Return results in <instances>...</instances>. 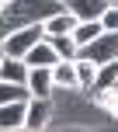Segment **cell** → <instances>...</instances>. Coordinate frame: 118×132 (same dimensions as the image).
Masks as SVG:
<instances>
[{
	"label": "cell",
	"instance_id": "ba28073f",
	"mask_svg": "<svg viewBox=\"0 0 118 132\" xmlns=\"http://www.w3.org/2000/svg\"><path fill=\"white\" fill-rule=\"evenodd\" d=\"M108 7H111V0H66V11H73L80 21H101Z\"/></svg>",
	"mask_w": 118,
	"mask_h": 132
},
{
	"label": "cell",
	"instance_id": "4fadbf2b",
	"mask_svg": "<svg viewBox=\"0 0 118 132\" xmlns=\"http://www.w3.org/2000/svg\"><path fill=\"white\" fill-rule=\"evenodd\" d=\"M111 87H118V59H115V63H104V66H97V80H94V87H90L87 94L111 90Z\"/></svg>",
	"mask_w": 118,
	"mask_h": 132
},
{
	"label": "cell",
	"instance_id": "d6986e66",
	"mask_svg": "<svg viewBox=\"0 0 118 132\" xmlns=\"http://www.w3.org/2000/svg\"><path fill=\"white\" fill-rule=\"evenodd\" d=\"M0 63H4V49H0Z\"/></svg>",
	"mask_w": 118,
	"mask_h": 132
},
{
	"label": "cell",
	"instance_id": "5b68a950",
	"mask_svg": "<svg viewBox=\"0 0 118 132\" xmlns=\"http://www.w3.org/2000/svg\"><path fill=\"white\" fill-rule=\"evenodd\" d=\"M52 80L59 94H80V77H77V59H59L52 66Z\"/></svg>",
	"mask_w": 118,
	"mask_h": 132
},
{
	"label": "cell",
	"instance_id": "30bf717a",
	"mask_svg": "<svg viewBox=\"0 0 118 132\" xmlns=\"http://www.w3.org/2000/svg\"><path fill=\"white\" fill-rule=\"evenodd\" d=\"M24 63H28V66H56V63H59V52L52 49V42H49V38H42L38 45L24 56Z\"/></svg>",
	"mask_w": 118,
	"mask_h": 132
},
{
	"label": "cell",
	"instance_id": "9a60e30c",
	"mask_svg": "<svg viewBox=\"0 0 118 132\" xmlns=\"http://www.w3.org/2000/svg\"><path fill=\"white\" fill-rule=\"evenodd\" d=\"M31 90L28 84H14V80H0V104H11V101H28Z\"/></svg>",
	"mask_w": 118,
	"mask_h": 132
},
{
	"label": "cell",
	"instance_id": "5bb4252c",
	"mask_svg": "<svg viewBox=\"0 0 118 132\" xmlns=\"http://www.w3.org/2000/svg\"><path fill=\"white\" fill-rule=\"evenodd\" d=\"M77 77H80V94H87L97 80V63L87 59V56H77Z\"/></svg>",
	"mask_w": 118,
	"mask_h": 132
},
{
	"label": "cell",
	"instance_id": "8fae6325",
	"mask_svg": "<svg viewBox=\"0 0 118 132\" xmlns=\"http://www.w3.org/2000/svg\"><path fill=\"white\" fill-rule=\"evenodd\" d=\"M28 66L24 59H14V56H4L0 63V80H14V84H28Z\"/></svg>",
	"mask_w": 118,
	"mask_h": 132
},
{
	"label": "cell",
	"instance_id": "3957f363",
	"mask_svg": "<svg viewBox=\"0 0 118 132\" xmlns=\"http://www.w3.org/2000/svg\"><path fill=\"white\" fill-rule=\"evenodd\" d=\"M80 56L94 59L97 66L115 63V59H118V31H101L97 38L90 42V45H83V49H80Z\"/></svg>",
	"mask_w": 118,
	"mask_h": 132
},
{
	"label": "cell",
	"instance_id": "44dd1931",
	"mask_svg": "<svg viewBox=\"0 0 118 132\" xmlns=\"http://www.w3.org/2000/svg\"><path fill=\"white\" fill-rule=\"evenodd\" d=\"M63 4H66V0H63Z\"/></svg>",
	"mask_w": 118,
	"mask_h": 132
},
{
	"label": "cell",
	"instance_id": "7c38bea8",
	"mask_svg": "<svg viewBox=\"0 0 118 132\" xmlns=\"http://www.w3.org/2000/svg\"><path fill=\"white\" fill-rule=\"evenodd\" d=\"M49 42H52V49L59 52V59H77L80 56V42L73 38V31H66V35H45Z\"/></svg>",
	"mask_w": 118,
	"mask_h": 132
},
{
	"label": "cell",
	"instance_id": "ac0fdd59",
	"mask_svg": "<svg viewBox=\"0 0 118 132\" xmlns=\"http://www.w3.org/2000/svg\"><path fill=\"white\" fill-rule=\"evenodd\" d=\"M7 4H11V0H0V21H4V14H7Z\"/></svg>",
	"mask_w": 118,
	"mask_h": 132
},
{
	"label": "cell",
	"instance_id": "277c9868",
	"mask_svg": "<svg viewBox=\"0 0 118 132\" xmlns=\"http://www.w3.org/2000/svg\"><path fill=\"white\" fill-rule=\"evenodd\" d=\"M49 122H52V97H28L24 129H28V132H42Z\"/></svg>",
	"mask_w": 118,
	"mask_h": 132
},
{
	"label": "cell",
	"instance_id": "7a4b0ae2",
	"mask_svg": "<svg viewBox=\"0 0 118 132\" xmlns=\"http://www.w3.org/2000/svg\"><path fill=\"white\" fill-rule=\"evenodd\" d=\"M42 38H45V24H42V21H31V24H21V28H7V31L0 35V49H4V56L24 59Z\"/></svg>",
	"mask_w": 118,
	"mask_h": 132
},
{
	"label": "cell",
	"instance_id": "ffe728a7",
	"mask_svg": "<svg viewBox=\"0 0 118 132\" xmlns=\"http://www.w3.org/2000/svg\"><path fill=\"white\" fill-rule=\"evenodd\" d=\"M111 4H118V0H111Z\"/></svg>",
	"mask_w": 118,
	"mask_h": 132
},
{
	"label": "cell",
	"instance_id": "8992f818",
	"mask_svg": "<svg viewBox=\"0 0 118 132\" xmlns=\"http://www.w3.org/2000/svg\"><path fill=\"white\" fill-rule=\"evenodd\" d=\"M28 90H31V97H56L52 66H31L28 70Z\"/></svg>",
	"mask_w": 118,
	"mask_h": 132
},
{
	"label": "cell",
	"instance_id": "52a82bcc",
	"mask_svg": "<svg viewBox=\"0 0 118 132\" xmlns=\"http://www.w3.org/2000/svg\"><path fill=\"white\" fill-rule=\"evenodd\" d=\"M24 115H28V101L0 104V132H21L24 129Z\"/></svg>",
	"mask_w": 118,
	"mask_h": 132
},
{
	"label": "cell",
	"instance_id": "e0dca14e",
	"mask_svg": "<svg viewBox=\"0 0 118 132\" xmlns=\"http://www.w3.org/2000/svg\"><path fill=\"white\" fill-rule=\"evenodd\" d=\"M101 24H104V31H118V4H111L101 14Z\"/></svg>",
	"mask_w": 118,
	"mask_h": 132
},
{
	"label": "cell",
	"instance_id": "2e32d148",
	"mask_svg": "<svg viewBox=\"0 0 118 132\" xmlns=\"http://www.w3.org/2000/svg\"><path fill=\"white\" fill-rule=\"evenodd\" d=\"M104 31V24H101V21H77V28H73V38L80 42V49L83 45H90L94 38H97V35Z\"/></svg>",
	"mask_w": 118,
	"mask_h": 132
},
{
	"label": "cell",
	"instance_id": "9c48e42d",
	"mask_svg": "<svg viewBox=\"0 0 118 132\" xmlns=\"http://www.w3.org/2000/svg\"><path fill=\"white\" fill-rule=\"evenodd\" d=\"M77 21H80L77 14L63 7V11H56L52 18H45L42 24H45V35H66V31H73V28H77Z\"/></svg>",
	"mask_w": 118,
	"mask_h": 132
},
{
	"label": "cell",
	"instance_id": "6da1fadb",
	"mask_svg": "<svg viewBox=\"0 0 118 132\" xmlns=\"http://www.w3.org/2000/svg\"><path fill=\"white\" fill-rule=\"evenodd\" d=\"M63 0H11L7 4V14L4 21L11 28H21V24H31V21H45L52 18L56 11H63Z\"/></svg>",
	"mask_w": 118,
	"mask_h": 132
}]
</instances>
